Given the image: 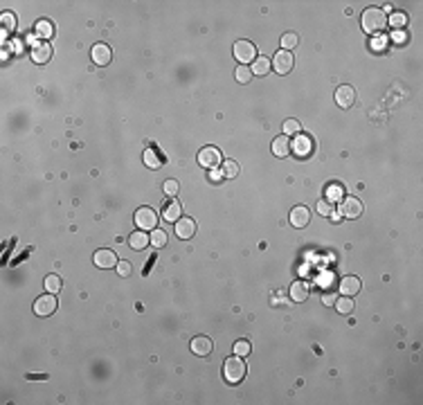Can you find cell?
Here are the masks:
<instances>
[{"instance_id": "cell-1", "label": "cell", "mask_w": 423, "mask_h": 405, "mask_svg": "<svg viewBox=\"0 0 423 405\" xmlns=\"http://www.w3.org/2000/svg\"><path fill=\"white\" fill-rule=\"evenodd\" d=\"M360 23H363V30L367 34H381L387 27V16H385V11L379 7H369L363 11Z\"/></svg>"}, {"instance_id": "cell-2", "label": "cell", "mask_w": 423, "mask_h": 405, "mask_svg": "<svg viewBox=\"0 0 423 405\" xmlns=\"http://www.w3.org/2000/svg\"><path fill=\"white\" fill-rule=\"evenodd\" d=\"M246 374H248V367H246V363L241 360V356H234V358H228V360H225L223 376L230 385H239L241 380L246 378Z\"/></svg>"}, {"instance_id": "cell-3", "label": "cell", "mask_w": 423, "mask_h": 405, "mask_svg": "<svg viewBox=\"0 0 423 405\" xmlns=\"http://www.w3.org/2000/svg\"><path fill=\"white\" fill-rule=\"evenodd\" d=\"M234 59L239 61L241 66L250 63V61L255 63V59H257V48H255V43L246 41V38L236 41V43H234Z\"/></svg>"}, {"instance_id": "cell-4", "label": "cell", "mask_w": 423, "mask_h": 405, "mask_svg": "<svg viewBox=\"0 0 423 405\" xmlns=\"http://www.w3.org/2000/svg\"><path fill=\"white\" fill-rule=\"evenodd\" d=\"M135 223H138L140 230H155V227H158V214H155V209L140 207L138 212H135Z\"/></svg>"}, {"instance_id": "cell-5", "label": "cell", "mask_w": 423, "mask_h": 405, "mask_svg": "<svg viewBox=\"0 0 423 405\" xmlns=\"http://www.w3.org/2000/svg\"><path fill=\"white\" fill-rule=\"evenodd\" d=\"M291 153H295L297 158H308L313 153V140L306 133H297L295 142L291 144Z\"/></svg>"}, {"instance_id": "cell-6", "label": "cell", "mask_w": 423, "mask_h": 405, "mask_svg": "<svg viewBox=\"0 0 423 405\" xmlns=\"http://www.w3.org/2000/svg\"><path fill=\"white\" fill-rule=\"evenodd\" d=\"M54 311H56V297H54V293L41 295V297L34 302V313H36L38 317H48V315H52Z\"/></svg>"}, {"instance_id": "cell-7", "label": "cell", "mask_w": 423, "mask_h": 405, "mask_svg": "<svg viewBox=\"0 0 423 405\" xmlns=\"http://www.w3.org/2000/svg\"><path fill=\"white\" fill-rule=\"evenodd\" d=\"M198 164L205 169H216L221 164V151L214 149V146H205L198 151Z\"/></svg>"}, {"instance_id": "cell-8", "label": "cell", "mask_w": 423, "mask_h": 405, "mask_svg": "<svg viewBox=\"0 0 423 405\" xmlns=\"http://www.w3.org/2000/svg\"><path fill=\"white\" fill-rule=\"evenodd\" d=\"M293 63H295V59H293V54L286 52V50H279V52L273 56V68L279 75H288L293 70Z\"/></svg>"}, {"instance_id": "cell-9", "label": "cell", "mask_w": 423, "mask_h": 405, "mask_svg": "<svg viewBox=\"0 0 423 405\" xmlns=\"http://www.w3.org/2000/svg\"><path fill=\"white\" fill-rule=\"evenodd\" d=\"M338 214H342V216H347V219H356V216L363 214V203L358 201V198H342L340 201V212Z\"/></svg>"}, {"instance_id": "cell-10", "label": "cell", "mask_w": 423, "mask_h": 405, "mask_svg": "<svg viewBox=\"0 0 423 405\" xmlns=\"http://www.w3.org/2000/svg\"><path fill=\"white\" fill-rule=\"evenodd\" d=\"M336 104L340 108H351L356 104V90H353L351 86H340V88L336 90Z\"/></svg>"}, {"instance_id": "cell-11", "label": "cell", "mask_w": 423, "mask_h": 405, "mask_svg": "<svg viewBox=\"0 0 423 405\" xmlns=\"http://www.w3.org/2000/svg\"><path fill=\"white\" fill-rule=\"evenodd\" d=\"M194 232H196V223H194V219H187V216H180V219L176 221V237H178V239L187 241V239L194 237Z\"/></svg>"}, {"instance_id": "cell-12", "label": "cell", "mask_w": 423, "mask_h": 405, "mask_svg": "<svg viewBox=\"0 0 423 405\" xmlns=\"http://www.w3.org/2000/svg\"><path fill=\"white\" fill-rule=\"evenodd\" d=\"M50 56H52V48H50L48 41L32 43V59L36 61V63H45V61H50Z\"/></svg>"}, {"instance_id": "cell-13", "label": "cell", "mask_w": 423, "mask_h": 405, "mask_svg": "<svg viewBox=\"0 0 423 405\" xmlns=\"http://www.w3.org/2000/svg\"><path fill=\"white\" fill-rule=\"evenodd\" d=\"M189 347H191V351H194V356H210L212 349H214L212 340L207 338V335H196Z\"/></svg>"}, {"instance_id": "cell-14", "label": "cell", "mask_w": 423, "mask_h": 405, "mask_svg": "<svg viewBox=\"0 0 423 405\" xmlns=\"http://www.w3.org/2000/svg\"><path fill=\"white\" fill-rule=\"evenodd\" d=\"M95 264H97L99 268H115L117 266V257H115V252L113 250H97L95 252Z\"/></svg>"}, {"instance_id": "cell-15", "label": "cell", "mask_w": 423, "mask_h": 405, "mask_svg": "<svg viewBox=\"0 0 423 405\" xmlns=\"http://www.w3.org/2000/svg\"><path fill=\"white\" fill-rule=\"evenodd\" d=\"M311 221V212H308V207H304V205H300V207H293V212H291V223L295 225V227H304Z\"/></svg>"}, {"instance_id": "cell-16", "label": "cell", "mask_w": 423, "mask_h": 405, "mask_svg": "<svg viewBox=\"0 0 423 405\" xmlns=\"http://www.w3.org/2000/svg\"><path fill=\"white\" fill-rule=\"evenodd\" d=\"M93 61L97 66H106V63H110V48L108 45H104V43H97L93 48Z\"/></svg>"}, {"instance_id": "cell-17", "label": "cell", "mask_w": 423, "mask_h": 405, "mask_svg": "<svg viewBox=\"0 0 423 405\" xmlns=\"http://www.w3.org/2000/svg\"><path fill=\"white\" fill-rule=\"evenodd\" d=\"M273 153L277 158H286L291 153V142H288V135H279V138L273 140Z\"/></svg>"}, {"instance_id": "cell-18", "label": "cell", "mask_w": 423, "mask_h": 405, "mask_svg": "<svg viewBox=\"0 0 423 405\" xmlns=\"http://www.w3.org/2000/svg\"><path fill=\"white\" fill-rule=\"evenodd\" d=\"M149 243H151V237L146 235L144 230H138V232H133V235L128 237V245H131L133 250H144Z\"/></svg>"}, {"instance_id": "cell-19", "label": "cell", "mask_w": 423, "mask_h": 405, "mask_svg": "<svg viewBox=\"0 0 423 405\" xmlns=\"http://www.w3.org/2000/svg\"><path fill=\"white\" fill-rule=\"evenodd\" d=\"M358 290H360V279H358V277H351V275H349V277H345V279L340 282V293H342V295H347V297L356 295Z\"/></svg>"}, {"instance_id": "cell-20", "label": "cell", "mask_w": 423, "mask_h": 405, "mask_svg": "<svg viewBox=\"0 0 423 405\" xmlns=\"http://www.w3.org/2000/svg\"><path fill=\"white\" fill-rule=\"evenodd\" d=\"M162 216H165V221H169V223H176V221L183 216V207H180V203H167L165 205V209H162Z\"/></svg>"}, {"instance_id": "cell-21", "label": "cell", "mask_w": 423, "mask_h": 405, "mask_svg": "<svg viewBox=\"0 0 423 405\" xmlns=\"http://www.w3.org/2000/svg\"><path fill=\"white\" fill-rule=\"evenodd\" d=\"M273 68V61L268 56H257L255 63H252V75H259V77H266Z\"/></svg>"}, {"instance_id": "cell-22", "label": "cell", "mask_w": 423, "mask_h": 405, "mask_svg": "<svg viewBox=\"0 0 423 405\" xmlns=\"http://www.w3.org/2000/svg\"><path fill=\"white\" fill-rule=\"evenodd\" d=\"M306 297H308V284L300 279V282H295L291 286V300L293 302H304Z\"/></svg>"}, {"instance_id": "cell-23", "label": "cell", "mask_w": 423, "mask_h": 405, "mask_svg": "<svg viewBox=\"0 0 423 405\" xmlns=\"http://www.w3.org/2000/svg\"><path fill=\"white\" fill-rule=\"evenodd\" d=\"M144 164H146L149 169H160L162 160H160V156H158L155 149H146V151H144Z\"/></svg>"}, {"instance_id": "cell-24", "label": "cell", "mask_w": 423, "mask_h": 405, "mask_svg": "<svg viewBox=\"0 0 423 405\" xmlns=\"http://www.w3.org/2000/svg\"><path fill=\"white\" fill-rule=\"evenodd\" d=\"M151 245H155V248H165L167 245V232L165 230H151Z\"/></svg>"}, {"instance_id": "cell-25", "label": "cell", "mask_w": 423, "mask_h": 405, "mask_svg": "<svg viewBox=\"0 0 423 405\" xmlns=\"http://www.w3.org/2000/svg\"><path fill=\"white\" fill-rule=\"evenodd\" d=\"M336 311L338 313H342V315H347V313H351L353 311V300L351 297H340V300H336Z\"/></svg>"}, {"instance_id": "cell-26", "label": "cell", "mask_w": 423, "mask_h": 405, "mask_svg": "<svg viewBox=\"0 0 423 405\" xmlns=\"http://www.w3.org/2000/svg\"><path fill=\"white\" fill-rule=\"evenodd\" d=\"M221 174H223V178H236V176H239V164L234 160H225Z\"/></svg>"}, {"instance_id": "cell-27", "label": "cell", "mask_w": 423, "mask_h": 405, "mask_svg": "<svg viewBox=\"0 0 423 405\" xmlns=\"http://www.w3.org/2000/svg\"><path fill=\"white\" fill-rule=\"evenodd\" d=\"M342 196H345V189H342V185H331L329 189H326V201H331V203L342 201Z\"/></svg>"}, {"instance_id": "cell-28", "label": "cell", "mask_w": 423, "mask_h": 405, "mask_svg": "<svg viewBox=\"0 0 423 405\" xmlns=\"http://www.w3.org/2000/svg\"><path fill=\"white\" fill-rule=\"evenodd\" d=\"M45 290H48V293H59V290H61V277L59 275H48V277H45Z\"/></svg>"}, {"instance_id": "cell-29", "label": "cell", "mask_w": 423, "mask_h": 405, "mask_svg": "<svg viewBox=\"0 0 423 405\" xmlns=\"http://www.w3.org/2000/svg\"><path fill=\"white\" fill-rule=\"evenodd\" d=\"M295 45H297V34L295 32H286L284 36H281V50L288 52V50H293Z\"/></svg>"}, {"instance_id": "cell-30", "label": "cell", "mask_w": 423, "mask_h": 405, "mask_svg": "<svg viewBox=\"0 0 423 405\" xmlns=\"http://www.w3.org/2000/svg\"><path fill=\"white\" fill-rule=\"evenodd\" d=\"M234 75H236V81H239V83H248L252 79V70L248 66H239Z\"/></svg>"}, {"instance_id": "cell-31", "label": "cell", "mask_w": 423, "mask_h": 405, "mask_svg": "<svg viewBox=\"0 0 423 405\" xmlns=\"http://www.w3.org/2000/svg\"><path fill=\"white\" fill-rule=\"evenodd\" d=\"M302 131V124L297 119H286L284 122V135H297Z\"/></svg>"}, {"instance_id": "cell-32", "label": "cell", "mask_w": 423, "mask_h": 405, "mask_svg": "<svg viewBox=\"0 0 423 405\" xmlns=\"http://www.w3.org/2000/svg\"><path fill=\"white\" fill-rule=\"evenodd\" d=\"M318 212L322 216H331L336 212V203H331V201H326V198H324V201L318 203Z\"/></svg>"}, {"instance_id": "cell-33", "label": "cell", "mask_w": 423, "mask_h": 405, "mask_svg": "<svg viewBox=\"0 0 423 405\" xmlns=\"http://www.w3.org/2000/svg\"><path fill=\"white\" fill-rule=\"evenodd\" d=\"M36 32L41 34L43 38H50V36H52V34H54V27H52V23L41 20V23H38V25H36Z\"/></svg>"}, {"instance_id": "cell-34", "label": "cell", "mask_w": 423, "mask_h": 405, "mask_svg": "<svg viewBox=\"0 0 423 405\" xmlns=\"http://www.w3.org/2000/svg\"><path fill=\"white\" fill-rule=\"evenodd\" d=\"M234 353H236V356H248V353H250V342H248V340H239L234 345Z\"/></svg>"}, {"instance_id": "cell-35", "label": "cell", "mask_w": 423, "mask_h": 405, "mask_svg": "<svg viewBox=\"0 0 423 405\" xmlns=\"http://www.w3.org/2000/svg\"><path fill=\"white\" fill-rule=\"evenodd\" d=\"M117 275H122V277H128L133 272V266L128 264V261H117Z\"/></svg>"}, {"instance_id": "cell-36", "label": "cell", "mask_w": 423, "mask_h": 405, "mask_svg": "<svg viewBox=\"0 0 423 405\" xmlns=\"http://www.w3.org/2000/svg\"><path fill=\"white\" fill-rule=\"evenodd\" d=\"M165 194H167V196H176V194H178V182L176 180H167L165 182Z\"/></svg>"}, {"instance_id": "cell-37", "label": "cell", "mask_w": 423, "mask_h": 405, "mask_svg": "<svg viewBox=\"0 0 423 405\" xmlns=\"http://www.w3.org/2000/svg\"><path fill=\"white\" fill-rule=\"evenodd\" d=\"M392 27H396V30H401L405 25V14H392Z\"/></svg>"}, {"instance_id": "cell-38", "label": "cell", "mask_w": 423, "mask_h": 405, "mask_svg": "<svg viewBox=\"0 0 423 405\" xmlns=\"http://www.w3.org/2000/svg\"><path fill=\"white\" fill-rule=\"evenodd\" d=\"M331 282H333V275H331V272H324V275H320V279H318L320 286H329Z\"/></svg>"}, {"instance_id": "cell-39", "label": "cell", "mask_w": 423, "mask_h": 405, "mask_svg": "<svg viewBox=\"0 0 423 405\" xmlns=\"http://www.w3.org/2000/svg\"><path fill=\"white\" fill-rule=\"evenodd\" d=\"M322 302H324L326 306H333V304H336V295H333V293H326L324 297H322Z\"/></svg>"}, {"instance_id": "cell-40", "label": "cell", "mask_w": 423, "mask_h": 405, "mask_svg": "<svg viewBox=\"0 0 423 405\" xmlns=\"http://www.w3.org/2000/svg\"><path fill=\"white\" fill-rule=\"evenodd\" d=\"M403 38H405V34H403V32L394 34V41H396V43H403Z\"/></svg>"}]
</instances>
